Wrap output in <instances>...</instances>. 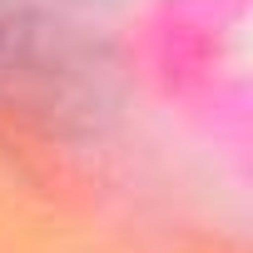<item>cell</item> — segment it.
Wrapping results in <instances>:
<instances>
[{
  "instance_id": "1",
  "label": "cell",
  "mask_w": 253,
  "mask_h": 253,
  "mask_svg": "<svg viewBox=\"0 0 253 253\" xmlns=\"http://www.w3.org/2000/svg\"><path fill=\"white\" fill-rule=\"evenodd\" d=\"M89 60L25 0H0V109L65 119L89 109Z\"/></svg>"
}]
</instances>
